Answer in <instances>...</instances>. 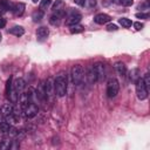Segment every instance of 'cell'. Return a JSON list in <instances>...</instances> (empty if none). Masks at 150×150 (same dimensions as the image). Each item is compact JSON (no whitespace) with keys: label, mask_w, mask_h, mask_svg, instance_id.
<instances>
[{"label":"cell","mask_w":150,"mask_h":150,"mask_svg":"<svg viewBox=\"0 0 150 150\" xmlns=\"http://www.w3.org/2000/svg\"><path fill=\"white\" fill-rule=\"evenodd\" d=\"M54 93L59 97H63L67 93V76L64 74H59L54 81Z\"/></svg>","instance_id":"cell-1"},{"label":"cell","mask_w":150,"mask_h":150,"mask_svg":"<svg viewBox=\"0 0 150 150\" xmlns=\"http://www.w3.org/2000/svg\"><path fill=\"white\" fill-rule=\"evenodd\" d=\"M70 75H71V80H73V83L75 86H79L82 80H83V75H84V71H83V68L81 64H75L71 68V71H70Z\"/></svg>","instance_id":"cell-2"},{"label":"cell","mask_w":150,"mask_h":150,"mask_svg":"<svg viewBox=\"0 0 150 150\" xmlns=\"http://www.w3.org/2000/svg\"><path fill=\"white\" fill-rule=\"evenodd\" d=\"M135 83H136V95H137L138 100H141V101L145 100L148 97V87L145 86L143 79L138 77L135 81Z\"/></svg>","instance_id":"cell-3"},{"label":"cell","mask_w":150,"mask_h":150,"mask_svg":"<svg viewBox=\"0 0 150 150\" xmlns=\"http://www.w3.org/2000/svg\"><path fill=\"white\" fill-rule=\"evenodd\" d=\"M118 90H120V83L116 79L111 77L108 80V83H107V96L108 97H115L117 94H118Z\"/></svg>","instance_id":"cell-4"},{"label":"cell","mask_w":150,"mask_h":150,"mask_svg":"<svg viewBox=\"0 0 150 150\" xmlns=\"http://www.w3.org/2000/svg\"><path fill=\"white\" fill-rule=\"evenodd\" d=\"M93 69L96 74V79L97 81H103L104 77H105V69H104V64L102 62H96L94 66H93Z\"/></svg>","instance_id":"cell-5"},{"label":"cell","mask_w":150,"mask_h":150,"mask_svg":"<svg viewBox=\"0 0 150 150\" xmlns=\"http://www.w3.org/2000/svg\"><path fill=\"white\" fill-rule=\"evenodd\" d=\"M82 19V15L79 13V12H75V11H71V13L69 14V16L67 18L66 20V25L67 26H74V25H77Z\"/></svg>","instance_id":"cell-6"},{"label":"cell","mask_w":150,"mask_h":150,"mask_svg":"<svg viewBox=\"0 0 150 150\" xmlns=\"http://www.w3.org/2000/svg\"><path fill=\"white\" fill-rule=\"evenodd\" d=\"M38 105L35 104V103H33V102H30V103H28V105L23 109V112H25V116L27 117V118H32V117H34L36 114H38Z\"/></svg>","instance_id":"cell-7"},{"label":"cell","mask_w":150,"mask_h":150,"mask_svg":"<svg viewBox=\"0 0 150 150\" xmlns=\"http://www.w3.org/2000/svg\"><path fill=\"white\" fill-rule=\"evenodd\" d=\"M111 20V18L108 15V14H104V13H100V14H96L95 18H94V21L98 25H104L107 22H109Z\"/></svg>","instance_id":"cell-8"},{"label":"cell","mask_w":150,"mask_h":150,"mask_svg":"<svg viewBox=\"0 0 150 150\" xmlns=\"http://www.w3.org/2000/svg\"><path fill=\"white\" fill-rule=\"evenodd\" d=\"M48 34H49V30H48V28L45 27V26L39 27L38 30H36V38H38L39 41H43V40H46L47 36H48Z\"/></svg>","instance_id":"cell-9"},{"label":"cell","mask_w":150,"mask_h":150,"mask_svg":"<svg viewBox=\"0 0 150 150\" xmlns=\"http://www.w3.org/2000/svg\"><path fill=\"white\" fill-rule=\"evenodd\" d=\"M12 86H13V88L18 91V93H21L22 90H23V88H25V81L22 80V79H16L14 82H12Z\"/></svg>","instance_id":"cell-10"},{"label":"cell","mask_w":150,"mask_h":150,"mask_svg":"<svg viewBox=\"0 0 150 150\" xmlns=\"http://www.w3.org/2000/svg\"><path fill=\"white\" fill-rule=\"evenodd\" d=\"M12 12H13L15 15H19V16H20V15H22V14H23V12H25V5H23L22 2L14 4Z\"/></svg>","instance_id":"cell-11"},{"label":"cell","mask_w":150,"mask_h":150,"mask_svg":"<svg viewBox=\"0 0 150 150\" xmlns=\"http://www.w3.org/2000/svg\"><path fill=\"white\" fill-rule=\"evenodd\" d=\"M8 33H11V34H13V35H15V36L19 38V36H22L25 34V29L21 26H14V27H12L8 30Z\"/></svg>","instance_id":"cell-12"},{"label":"cell","mask_w":150,"mask_h":150,"mask_svg":"<svg viewBox=\"0 0 150 150\" xmlns=\"http://www.w3.org/2000/svg\"><path fill=\"white\" fill-rule=\"evenodd\" d=\"M115 69L118 73V75L125 76V74H127V67H125V64L123 62H116L115 63Z\"/></svg>","instance_id":"cell-13"},{"label":"cell","mask_w":150,"mask_h":150,"mask_svg":"<svg viewBox=\"0 0 150 150\" xmlns=\"http://www.w3.org/2000/svg\"><path fill=\"white\" fill-rule=\"evenodd\" d=\"M13 6H14V4L11 2L9 0H0V7H1V9L4 12L5 11H12Z\"/></svg>","instance_id":"cell-14"},{"label":"cell","mask_w":150,"mask_h":150,"mask_svg":"<svg viewBox=\"0 0 150 150\" xmlns=\"http://www.w3.org/2000/svg\"><path fill=\"white\" fill-rule=\"evenodd\" d=\"M45 91H46V96L48 95H52L53 91H54V83L52 82V79H48L46 84H45Z\"/></svg>","instance_id":"cell-15"},{"label":"cell","mask_w":150,"mask_h":150,"mask_svg":"<svg viewBox=\"0 0 150 150\" xmlns=\"http://www.w3.org/2000/svg\"><path fill=\"white\" fill-rule=\"evenodd\" d=\"M84 30V27L81 26V25H74V26H70V33L71 34H77V33H82Z\"/></svg>","instance_id":"cell-16"},{"label":"cell","mask_w":150,"mask_h":150,"mask_svg":"<svg viewBox=\"0 0 150 150\" xmlns=\"http://www.w3.org/2000/svg\"><path fill=\"white\" fill-rule=\"evenodd\" d=\"M118 22H120V25H121L122 27H124V28H129V27L132 25L131 20L128 19V18H121V19L118 20Z\"/></svg>","instance_id":"cell-17"},{"label":"cell","mask_w":150,"mask_h":150,"mask_svg":"<svg viewBox=\"0 0 150 150\" xmlns=\"http://www.w3.org/2000/svg\"><path fill=\"white\" fill-rule=\"evenodd\" d=\"M13 105L12 104H9V103H7V104H5L4 107H2V115L4 116H7V115H9V114H12L13 112Z\"/></svg>","instance_id":"cell-18"},{"label":"cell","mask_w":150,"mask_h":150,"mask_svg":"<svg viewBox=\"0 0 150 150\" xmlns=\"http://www.w3.org/2000/svg\"><path fill=\"white\" fill-rule=\"evenodd\" d=\"M52 5V0H40V11H46Z\"/></svg>","instance_id":"cell-19"},{"label":"cell","mask_w":150,"mask_h":150,"mask_svg":"<svg viewBox=\"0 0 150 150\" xmlns=\"http://www.w3.org/2000/svg\"><path fill=\"white\" fill-rule=\"evenodd\" d=\"M87 76H88V79H89V82H90V83H94V82H96V81H97V79H96V74H95V71H94V69H93V68H90V69L88 70Z\"/></svg>","instance_id":"cell-20"},{"label":"cell","mask_w":150,"mask_h":150,"mask_svg":"<svg viewBox=\"0 0 150 150\" xmlns=\"http://www.w3.org/2000/svg\"><path fill=\"white\" fill-rule=\"evenodd\" d=\"M9 129H11V124H9L8 122H6V121L4 122V121H2V122L0 123V131H1V132L6 134V132L9 131Z\"/></svg>","instance_id":"cell-21"},{"label":"cell","mask_w":150,"mask_h":150,"mask_svg":"<svg viewBox=\"0 0 150 150\" xmlns=\"http://www.w3.org/2000/svg\"><path fill=\"white\" fill-rule=\"evenodd\" d=\"M60 20H61V18H59L56 14H53V15L50 16V19H49V22H50L53 26H57V25H60Z\"/></svg>","instance_id":"cell-22"},{"label":"cell","mask_w":150,"mask_h":150,"mask_svg":"<svg viewBox=\"0 0 150 150\" xmlns=\"http://www.w3.org/2000/svg\"><path fill=\"white\" fill-rule=\"evenodd\" d=\"M42 15H43L42 11H39V12H34V13H33V20H34L35 22H38V21H40V20L42 19Z\"/></svg>","instance_id":"cell-23"},{"label":"cell","mask_w":150,"mask_h":150,"mask_svg":"<svg viewBox=\"0 0 150 150\" xmlns=\"http://www.w3.org/2000/svg\"><path fill=\"white\" fill-rule=\"evenodd\" d=\"M63 7V1L62 0H56L53 5V11H57V9H61Z\"/></svg>","instance_id":"cell-24"},{"label":"cell","mask_w":150,"mask_h":150,"mask_svg":"<svg viewBox=\"0 0 150 150\" xmlns=\"http://www.w3.org/2000/svg\"><path fill=\"white\" fill-rule=\"evenodd\" d=\"M136 18H139V19H145L148 20L149 19V13H136Z\"/></svg>","instance_id":"cell-25"},{"label":"cell","mask_w":150,"mask_h":150,"mask_svg":"<svg viewBox=\"0 0 150 150\" xmlns=\"http://www.w3.org/2000/svg\"><path fill=\"white\" fill-rule=\"evenodd\" d=\"M120 4L123 5V6H125V7H128V6H131L134 4V0H121Z\"/></svg>","instance_id":"cell-26"},{"label":"cell","mask_w":150,"mask_h":150,"mask_svg":"<svg viewBox=\"0 0 150 150\" xmlns=\"http://www.w3.org/2000/svg\"><path fill=\"white\" fill-rule=\"evenodd\" d=\"M117 29H118V28H117V26H116V25H114V23H110V25H108V26H107V30H108V32H112V30L115 32V30H117Z\"/></svg>","instance_id":"cell-27"},{"label":"cell","mask_w":150,"mask_h":150,"mask_svg":"<svg viewBox=\"0 0 150 150\" xmlns=\"http://www.w3.org/2000/svg\"><path fill=\"white\" fill-rule=\"evenodd\" d=\"M132 25H134V27H135L136 30H141L143 28V23H141V22H134Z\"/></svg>","instance_id":"cell-28"},{"label":"cell","mask_w":150,"mask_h":150,"mask_svg":"<svg viewBox=\"0 0 150 150\" xmlns=\"http://www.w3.org/2000/svg\"><path fill=\"white\" fill-rule=\"evenodd\" d=\"M143 81H144V83H145V86L149 88V86H150V79H149V73H146L145 74V77L143 79Z\"/></svg>","instance_id":"cell-29"},{"label":"cell","mask_w":150,"mask_h":150,"mask_svg":"<svg viewBox=\"0 0 150 150\" xmlns=\"http://www.w3.org/2000/svg\"><path fill=\"white\" fill-rule=\"evenodd\" d=\"M86 1H87V0H74V2H75L76 5H79V6H84Z\"/></svg>","instance_id":"cell-30"},{"label":"cell","mask_w":150,"mask_h":150,"mask_svg":"<svg viewBox=\"0 0 150 150\" xmlns=\"http://www.w3.org/2000/svg\"><path fill=\"white\" fill-rule=\"evenodd\" d=\"M5 26H6V20H5V19H2V18L0 16V29H1V28H4Z\"/></svg>","instance_id":"cell-31"},{"label":"cell","mask_w":150,"mask_h":150,"mask_svg":"<svg viewBox=\"0 0 150 150\" xmlns=\"http://www.w3.org/2000/svg\"><path fill=\"white\" fill-rule=\"evenodd\" d=\"M96 5V0H89V7H94Z\"/></svg>","instance_id":"cell-32"},{"label":"cell","mask_w":150,"mask_h":150,"mask_svg":"<svg viewBox=\"0 0 150 150\" xmlns=\"http://www.w3.org/2000/svg\"><path fill=\"white\" fill-rule=\"evenodd\" d=\"M111 2H114V4H120L121 0H111Z\"/></svg>","instance_id":"cell-33"},{"label":"cell","mask_w":150,"mask_h":150,"mask_svg":"<svg viewBox=\"0 0 150 150\" xmlns=\"http://www.w3.org/2000/svg\"><path fill=\"white\" fill-rule=\"evenodd\" d=\"M2 122V114H0V123Z\"/></svg>","instance_id":"cell-34"},{"label":"cell","mask_w":150,"mask_h":150,"mask_svg":"<svg viewBox=\"0 0 150 150\" xmlns=\"http://www.w3.org/2000/svg\"><path fill=\"white\" fill-rule=\"evenodd\" d=\"M38 1H40V0H33V2H34V4H36Z\"/></svg>","instance_id":"cell-35"},{"label":"cell","mask_w":150,"mask_h":150,"mask_svg":"<svg viewBox=\"0 0 150 150\" xmlns=\"http://www.w3.org/2000/svg\"><path fill=\"white\" fill-rule=\"evenodd\" d=\"M1 38H2V35H1V33H0V41H1Z\"/></svg>","instance_id":"cell-36"}]
</instances>
